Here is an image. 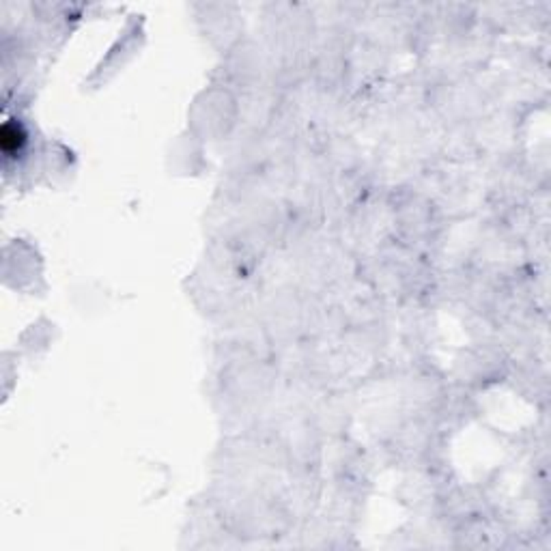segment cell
<instances>
[{"mask_svg": "<svg viewBox=\"0 0 551 551\" xmlns=\"http://www.w3.org/2000/svg\"><path fill=\"white\" fill-rule=\"evenodd\" d=\"M24 131L18 123H5L3 131H0V147L7 155H13L22 149L24 145Z\"/></svg>", "mask_w": 551, "mask_h": 551, "instance_id": "cell-1", "label": "cell"}]
</instances>
